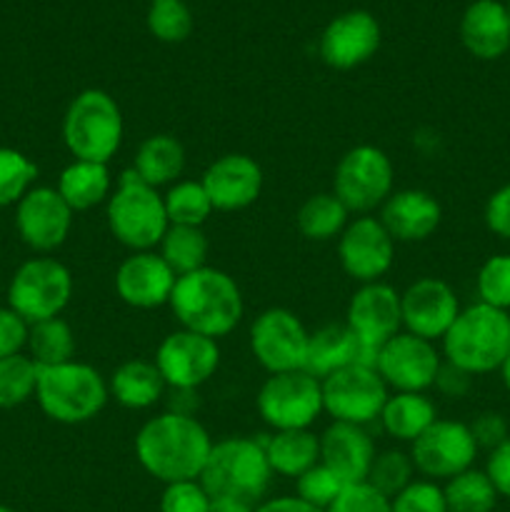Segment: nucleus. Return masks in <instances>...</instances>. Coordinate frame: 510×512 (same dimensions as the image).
Returning a JSON list of instances; mask_svg holds the SVG:
<instances>
[{
	"label": "nucleus",
	"mask_w": 510,
	"mask_h": 512,
	"mask_svg": "<svg viewBox=\"0 0 510 512\" xmlns=\"http://www.w3.org/2000/svg\"><path fill=\"white\" fill-rule=\"evenodd\" d=\"M135 458L140 468L160 483L198 480L205 468L213 438L195 415L160 413L135 435Z\"/></svg>",
	"instance_id": "1"
},
{
	"label": "nucleus",
	"mask_w": 510,
	"mask_h": 512,
	"mask_svg": "<svg viewBox=\"0 0 510 512\" xmlns=\"http://www.w3.org/2000/svg\"><path fill=\"white\" fill-rule=\"evenodd\" d=\"M170 310L180 328L193 330L205 338H225L243 320L245 303L238 283L218 268L195 270L175 280Z\"/></svg>",
	"instance_id": "2"
},
{
	"label": "nucleus",
	"mask_w": 510,
	"mask_h": 512,
	"mask_svg": "<svg viewBox=\"0 0 510 512\" xmlns=\"http://www.w3.org/2000/svg\"><path fill=\"white\" fill-rule=\"evenodd\" d=\"M508 353L510 313L485 303L460 308L458 318L443 338L445 360L463 368L473 378L500 370Z\"/></svg>",
	"instance_id": "3"
},
{
	"label": "nucleus",
	"mask_w": 510,
	"mask_h": 512,
	"mask_svg": "<svg viewBox=\"0 0 510 512\" xmlns=\"http://www.w3.org/2000/svg\"><path fill=\"white\" fill-rule=\"evenodd\" d=\"M268 458L263 440L255 438H223L213 443L205 468L200 473V485L210 498H230L243 503L260 505L270 488Z\"/></svg>",
	"instance_id": "4"
},
{
	"label": "nucleus",
	"mask_w": 510,
	"mask_h": 512,
	"mask_svg": "<svg viewBox=\"0 0 510 512\" xmlns=\"http://www.w3.org/2000/svg\"><path fill=\"white\" fill-rule=\"evenodd\" d=\"M35 400L50 420L60 425H83L103 413L110 400L108 380L93 365L70 363L38 368Z\"/></svg>",
	"instance_id": "5"
},
{
	"label": "nucleus",
	"mask_w": 510,
	"mask_h": 512,
	"mask_svg": "<svg viewBox=\"0 0 510 512\" xmlns=\"http://www.w3.org/2000/svg\"><path fill=\"white\" fill-rule=\"evenodd\" d=\"M105 220L120 245L133 253L158 248L170 228L163 195L138 178L133 168L125 170L105 203Z\"/></svg>",
	"instance_id": "6"
},
{
	"label": "nucleus",
	"mask_w": 510,
	"mask_h": 512,
	"mask_svg": "<svg viewBox=\"0 0 510 512\" xmlns=\"http://www.w3.org/2000/svg\"><path fill=\"white\" fill-rule=\"evenodd\" d=\"M123 113L110 93L80 90L63 115V143L73 160L110 163L123 143Z\"/></svg>",
	"instance_id": "7"
},
{
	"label": "nucleus",
	"mask_w": 510,
	"mask_h": 512,
	"mask_svg": "<svg viewBox=\"0 0 510 512\" xmlns=\"http://www.w3.org/2000/svg\"><path fill=\"white\" fill-rule=\"evenodd\" d=\"M73 298V275L60 260L40 255L13 273L8 285V305L28 325L60 318Z\"/></svg>",
	"instance_id": "8"
},
{
	"label": "nucleus",
	"mask_w": 510,
	"mask_h": 512,
	"mask_svg": "<svg viewBox=\"0 0 510 512\" xmlns=\"http://www.w3.org/2000/svg\"><path fill=\"white\" fill-rule=\"evenodd\" d=\"M395 168L388 153L375 145H355L340 158L333 175V195L348 213L370 215L393 195Z\"/></svg>",
	"instance_id": "9"
},
{
	"label": "nucleus",
	"mask_w": 510,
	"mask_h": 512,
	"mask_svg": "<svg viewBox=\"0 0 510 512\" xmlns=\"http://www.w3.org/2000/svg\"><path fill=\"white\" fill-rule=\"evenodd\" d=\"M258 413L273 433L310 430L323 413V385L308 370L268 375L258 390Z\"/></svg>",
	"instance_id": "10"
},
{
	"label": "nucleus",
	"mask_w": 510,
	"mask_h": 512,
	"mask_svg": "<svg viewBox=\"0 0 510 512\" xmlns=\"http://www.w3.org/2000/svg\"><path fill=\"white\" fill-rule=\"evenodd\" d=\"M323 385V413L333 418V423L370 425L380 420L385 400L390 398L388 385L378 375V370L368 365H348L335 370L328 378L320 380Z\"/></svg>",
	"instance_id": "11"
},
{
	"label": "nucleus",
	"mask_w": 510,
	"mask_h": 512,
	"mask_svg": "<svg viewBox=\"0 0 510 512\" xmlns=\"http://www.w3.org/2000/svg\"><path fill=\"white\" fill-rule=\"evenodd\" d=\"M308 343V328L288 308L263 310L250 325V350L268 375L305 370Z\"/></svg>",
	"instance_id": "12"
},
{
	"label": "nucleus",
	"mask_w": 510,
	"mask_h": 512,
	"mask_svg": "<svg viewBox=\"0 0 510 512\" xmlns=\"http://www.w3.org/2000/svg\"><path fill=\"white\" fill-rule=\"evenodd\" d=\"M153 363L158 365L168 390H198L218 373V340L180 328L165 335Z\"/></svg>",
	"instance_id": "13"
},
{
	"label": "nucleus",
	"mask_w": 510,
	"mask_h": 512,
	"mask_svg": "<svg viewBox=\"0 0 510 512\" xmlns=\"http://www.w3.org/2000/svg\"><path fill=\"white\" fill-rule=\"evenodd\" d=\"M478 445L465 423L435 420L415 443H410V460L428 480H450L473 468Z\"/></svg>",
	"instance_id": "14"
},
{
	"label": "nucleus",
	"mask_w": 510,
	"mask_h": 512,
	"mask_svg": "<svg viewBox=\"0 0 510 512\" xmlns=\"http://www.w3.org/2000/svg\"><path fill=\"white\" fill-rule=\"evenodd\" d=\"M443 358L430 340L398 333L380 345L375 370L395 393H425L435 385Z\"/></svg>",
	"instance_id": "15"
},
{
	"label": "nucleus",
	"mask_w": 510,
	"mask_h": 512,
	"mask_svg": "<svg viewBox=\"0 0 510 512\" xmlns=\"http://www.w3.org/2000/svg\"><path fill=\"white\" fill-rule=\"evenodd\" d=\"M340 268L355 283H378L395 260V240L373 215H358L338 238Z\"/></svg>",
	"instance_id": "16"
},
{
	"label": "nucleus",
	"mask_w": 510,
	"mask_h": 512,
	"mask_svg": "<svg viewBox=\"0 0 510 512\" xmlns=\"http://www.w3.org/2000/svg\"><path fill=\"white\" fill-rule=\"evenodd\" d=\"M73 215L58 190L38 185V188H30L15 205V230L30 250L48 255L68 240Z\"/></svg>",
	"instance_id": "17"
},
{
	"label": "nucleus",
	"mask_w": 510,
	"mask_h": 512,
	"mask_svg": "<svg viewBox=\"0 0 510 512\" xmlns=\"http://www.w3.org/2000/svg\"><path fill=\"white\" fill-rule=\"evenodd\" d=\"M380 23L368 10H348L325 25L320 35V58L333 70H353L368 63L380 48Z\"/></svg>",
	"instance_id": "18"
},
{
	"label": "nucleus",
	"mask_w": 510,
	"mask_h": 512,
	"mask_svg": "<svg viewBox=\"0 0 510 512\" xmlns=\"http://www.w3.org/2000/svg\"><path fill=\"white\" fill-rule=\"evenodd\" d=\"M405 333L435 343L443 340L460 313L455 290L440 278H420L400 293Z\"/></svg>",
	"instance_id": "19"
},
{
	"label": "nucleus",
	"mask_w": 510,
	"mask_h": 512,
	"mask_svg": "<svg viewBox=\"0 0 510 512\" xmlns=\"http://www.w3.org/2000/svg\"><path fill=\"white\" fill-rule=\"evenodd\" d=\"M345 325L358 335L363 343L380 348L403 328V310H400V293L393 285L365 283L350 295L345 310Z\"/></svg>",
	"instance_id": "20"
},
{
	"label": "nucleus",
	"mask_w": 510,
	"mask_h": 512,
	"mask_svg": "<svg viewBox=\"0 0 510 512\" xmlns=\"http://www.w3.org/2000/svg\"><path fill=\"white\" fill-rule=\"evenodd\" d=\"M178 275L168 268L160 253L143 250L130 253L115 270V293L125 305L138 310H153L170 303Z\"/></svg>",
	"instance_id": "21"
},
{
	"label": "nucleus",
	"mask_w": 510,
	"mask_h": 512,
	"mask_svg": "<svg viewBox=\"0 0 510 512\" xmlns=\"http://www.w3.org/2000/svg\"><path fill=\"white\" fill-rule=\"evenodd\" d=\"M200 183L215 210L235 213V210L250 208L260 198L263 168L250 155L228 153L208 165Z\"/></svg>",
	"instance_id": "22"
},
{
	"label": "nucleus",
	"mask_w": 510,
	"mask_h": 512,
	"mask_svg": "<svg viewBox=\"0 0 510 512\" xmlns=\"http://www.w3.org/2000/svg\"><path fill=\"white\" fill-rule=\"evenodd\" d=\"M380 223L395 243H423L443 220V208L428 190H398L380 205Z\"/></svg>",
	"instance_id": "23"
},
{
	"label": "nucleus",
	"mask_w": 510,
	"mask_h": 512,
	"mask_svg": "<svg viewBox=\"0 0 510 512\" xmlns=\"http://www.w3.org/2000/svg\"><path fill=\"white\" fill-rule=\"evenodd\" d=\"M373 438L363 425L333 423L320 435V463L345 485L365 483L375 460Z\"/></svg>",
	"instance_id": "24"
},
{
	"label": "nucleus",
	"mask_w": 510,
	"mask_h": 512,
	"mask_svg": "<svg viewBox=\"0 0 510 512\" xmlns=\"http://www.w3.org/2000/svg\"><path fill=\"white\" fill-rule=\"evenodd\" d=\"M378 350L380 348L363 343L345 323L323 325L320 330L310 333L305 370L310 375H315L318 380H323L330 373H335V370L348 368V365H368V368H375Z\"/></svg>",
	"instance_id": "25"
},
{
	"label": "nucleus",
	"mask_w": 510,
	"mask_h": 512,
	"mask_svg": "<svg viewBox=\"0 0 510 512\" xmlns=\"http://www.w3.org/2000/svg\"><path fill=\"white\" fill-rule=\"evenodd\" d=\"M460 43L473 58L498 60L510 50V15L500 0H473L460 18Z\"/></svg>",
	"instance_id": "26"
},
{
	"label": "nucleus",
	"mask_w": 510,
	"mask_h": 512,
	"mask_svg": "<svg viewBox=\"0 0 510 512\" xmlns=\"http://www.w3.org/2000/svg\"><path fill=\"white\" fill-rule=\"evenodd\" d=\"M165 385L158 365L153 360H125L108 378V393L115 403L128 410H148L163 400Z\"/></svg>",
	"instance_id": "27"
},
{
	"label": "nucleus",
	"mask_w": 510,
	"mask_h": 512,
	"mask_svg": "<svg viewBox=\"0 0 510 512\" xmlns=\"http://www.w3.org/2000/svg\"><path fill=\"white\" fill-rule=\"evenodd\" d=\"M133 170L150 188L178 183L185 170V148L175 135L155 133L138 145L133 158Z\"/></svg>",
	"instance_id": "28"
},
{
	"label": "nucleus",
	"mask_w": 510,
	"mask_h": 512,
	"mask_svg": "<svg viewBox=\"0 0 510 512\" xmlns=\"http://www.w3.org/2000/svg\"><path fill=\"white\" fill-rule=\"evenodd\" d=\"M55 190L63 195L73 213H83L95 205L108 203L110 193H113V178H110V170L105 163L73 160L63 168Z\"/></svg>",
	"instance_id": "29"
},
{
	"label": "nucleus",
	"mask_w": 510,
	"mask_h": 512,
	"mask_svg": "<svg viewBox=\"0 0 510 512\" xmlns=\"http://www.w3.org/2000/svg\"><path fill=\"white\" fill-rule=\"evenodd\" d=\"M263 445L273 475L295 480L320 463V435L313 430H280L263 440Z\"/></svg>",
	"instance_id": "30"
},
{
	"label": "nucleus",
	"mask_w": 510,
	"mask_h": 512,
	"mask_svg": "<svg viewBox=\"0 0 510 512\" xmlns=\"http://www.w3.org/2000/svg\"><path fill=\"white\" fill-rule=\"evenodd\" d=\"M438 420V408L425 393H395L385 400L380 425L390 438L415 443Z\"/></svg>",
	"instance_id": "31"
},
{
	"label": "nucleus",
	"mask_w": 510,
	"mask_h": 512,
	"mask_svg": "<svg viewBox=\"0 0 510 512\" xmlns=\"http://www.w3.org/2000/svg\"><path fill=\"white\" fill-rule=\"evenodd\" d=\"M295 223L303 238L328 243V240L340 238L345 225L350 223V213L333 193H315L300 205Z\"/></svg>",
	"instance_id": "32"
},
{
	"label": "nucleus",
	"mask_w": 510,
	"mask_h": 512,
	"mask_svg": "<svg viewBox=\"0 0 510 512\" xmlns=\"http://www.w3.org/2000/svg\"><path fill=\"white\" fill-rule=\"evenodd\" d=\"M160 258L175 275H188L208 265V235L193 225H170L158 245Z\"/></svg>",
	"instance_id": "33"
},
{
	"label": "nucleus",
	"mask_w": 510,
	"mask_h": 512,
	"mask_svg": "<svg viewBox=\"0 0 510 512\" xmlns=\"http://www.w3.org/2000/svg\"><path fill=\"white\" fill-rule=\"evenodd\" d=\"M28 355L38 368H53L75 360L73 328L63 318H50L33 323L28 330Z\"/></svg>",
	"instance_id": "34"
},
{
	"label": "nucleus",
	"mask_w": 510,
	"mask_h": 512,
	"mask_svg": "<svg viewBox=\"0 0 510 512\" xmlns=\"http://www.w3.org/2000/svg\"><path fill=\"white\" fill-rule=\"evenodd\" d=\"M445 508L448 512H493L498 490L493 488L485 470H465L445 483Z\"/></svg>",
	"instance_id": "35"
},
{
	"label": "nucleus",
	"mask_w": 510,
	"mask_h": 512,
	"mask_svg": "<svg viewBox=\"0 0 510 512\" xmlns=\"http://www.w3.org/2000/svg\"><path fill=\"white\" fill-rule=\"evenodd\" d=\"M163 203L170 225L203 228V223L215 210L200 180H178V183H173L168 193L163 195Z\"/></svg>",
	"instance_id": "36"
},
{
	"label": "nucleus",
	"mask_w": 510,
	"mask_h": 512,
	"mask_svg": "<svg viewBox=\"0 0 510 512\" xmlns=\"http://www.w3.org/2000/svg\"><path fill=\"white\" fill-rule=\"evenodd\" d=\"M38 388V365L25 353L0 358V410L18 408L35 398Z\"/></svg>",
	"instance_id": "37"
},
{
	"label": "nucleus",
	"mask_w": 510,
	"mask_h": 512,
	"mask_svg": "<svg viewBox=\"0 0 510 512\" xmlns=\"http://www.w3.org/2000/svg\"><path fill=\"white\" fill-rule=\"evenodd\" d=\"M145 23L150 35L160 43H183L193 33V13L185 0H153Z\"/></svg>",
	"instance_id": "38"
},
{
	"label": "nucleus",
	"mask_w": 510,
	"mask_h": 512,
	"mask_svg": "<svg viewBox=\"0 0 510 512\" xmlns=\"http://www.w3.org/2000/svg\"><path fill=\"white\" fill-rule=\"evenodd\" d=\"M38 165L15 148H0V208L18 205L30 188H35Z\"/></svg>",
	"instance_id": "39"
},
{
	"label": "nucleus",
	"mask_w": 510,
	"mask_h": 512,
	"mask_svg": "<svg viewBox=\"0 0 510 512\" xmlns=\"http://www.w3.org/2000/svg\"><path fill=\"white\" fill-rule=\"evenodd\" d=\"M413 473L415 465L410 460V453H403V450H385V453L375 455L373 468H370L365 483H370L378 493L393 500L400 490H405L413 483Z\"/></svg>",
	"instance_id": "40"
},
{
	"label": "nucleus",
	"mask_w": 510,
	"mask_h": 512,
	"mask_svg": "<svg viewBox=\"0 0 510 512\" xmlns=\"http://www.w3.org/2000/svg\"><path fill=\"white\" fill-rule=\"evenodd\" d=\"M478 303L498 310H510V253L490 255L475 278Z\"/></svg>",
	"instance_id": "41"
},
{
	"label": "nucleus",
	"mask_w": 510,
	"mask_h": 512,
	"mask_svg": "<svg viewBox=\"0 0 510 512\" xmlns=\"http://www.w3.org/2000/svg\"><path fill=\"white\" fill-rule=\"evenodd\" d=\"M343 488V480L333 470L325 468L323 463L313 465L300 478H295V498H300L303 503L313 505L318 510H328L335 503V498L343 493Z\"/></svg>",
	"instance_id": "42"
},
{
	"label": "nucleus",
	"mask_w": 510,
	"mask_h": 512,
	"mask_svg": "<svg viewBox=\"0 0 510 512\" xmlns=\"http://www.w3.org/2000/svg\"><path fill=\"white\" fill-rule=\"evenodd\" d=\"M393 512H448L445 495L435 480H413L390 500Z\"/></svg>",
	"instance_id": "43"
},
{
	"label": "nucleus",
	"mask_w": 510,
	"mask_h": 512,
	"mask_svg": "<svg viewBox=\"0 0 510 512\" xmlns=\"http://www.w3.org/2000/svg\"><path fill=\"white\" fill-rule=\"evenodd\" d=\"M210 500L213 498L200 485V480H180L165 485L160 495V512H208Z\"/></svg>",
	"instance_id": "44"
},
{
	"label": "nucleus",
	"mask_w": 510,
	"mask_h": 512,
	"mask_svg": "<svg viewBox=\"0 0 510 512\" xmlns=\"http://www.w3.org/2000/svg\"><path fill=\"white\" fill-rule=\"evenodd\" d=\"M325 512H393L390 510V498L373 488L370 483L345 485L343 493L335 498Z\"/></svg>",
	"instance_id": "45"
},
{
	"label": "nucleus",
	"mask_w": 510,
	"mask_h": 512,
	"mask_svg": "<svg viewBox=\"0 0 510 512\" xmlns=\"http://www.w3.org/2000/svg\"><path fill=\"white\" fill-rule=\"evenodd\" d=\"M30 325L10 305H0V358L23 353Z\"/></svg>",
	"instance_id": "46"
},
{
	"label": "nucleus",
	"mask_w": 510,
	"mask_h": 512,
	"mask_svg": "<svg viewBox=\"0 0 510 512\" xmlns=\"http://www.w3.org/2000/svg\"><path fill=\"white\" fill-rule=\"evenodd\" d=\"M468 428H470V433H473V440H475V445H478V450L483 448V450H488V453L510 438L508 420H505L500 413H493V410H485V413H480L478 418L468 425Z\"/></svg>",
	"instance_id": "47"
},
{
	"label": "nucleus",
	"mask_w": 510,
	"mask_h": 512,
	"mask_svg": "<svg viewBox=\"0 0 510 512\" xmlns=\"http://www.w3.org/2000/svg\"><path fill=\"white\" fill-rule=\"evenodd\" d=\"M485 225L498 238L510 240V183L500 185L485 203Z\"/></svg>",
	"instance_id": "48"
},
{
	"label": "nucleus",
	"mask_w": 510,
	"mask_h": 512,
	"mask_svg": "<svg viewBox=\"0 0 510 512\" xmlns=\"http://www.w3.org/2000/svg\"><path fill=\"white\" fill-rule=\"evenodd\" d=\"M433 388H438L445 398L460 400L470 393V388H473V375L465 373L463 368H458V365L448 363V360L443 358Z\"/></svg>",
	"instance_id": "49"
},
{
	"label": "nucleus",
	"mask_w": 510,
	"mask_h": 512,
	"mask_svg": "<svg viewBox=\"0 0 510 512\" xmlns=\"http://www.w3.org/2000/svg\"><path fill=\"white\" fill-rule=\"evenodd\" d=\"M485 475L490 478L493 488L498 490V495L510 498V438L500 443L495 450H490Z\"/></svg>",
	"instance_id": "50"
},
{
	"label": "nucleus",
	"mask_w": 510,
	"mask_h": 512,
	"mask_svg": "<svg viewBox=\"0 0 510 512\" xmlns=\"http://www.w3.org/2000/svg\"><path fill=\"white\" fill-rule=\"evenodd\" d=\"M255 512H325V510L313 508V505L303 503V500L295 498V495H283V498H273L260 503L258 508H255Z\"/></svg>",
	"instance_id": "51"
},
{
	"label": "nucleus",
	"mask_w": 510,
	"mask_h": 512,
	"mask_svg": "<svg viewBox=\"0 0 510 512\" xmlns=\"http://www.w3.org/2000/svg\"><path fill=\"white\" fill-rule=\"evenodd\" d=\"M258 505L243 503V500H230V498H213L210 500L208 512H255Z\"/></svg>",
	"instance_id": "52"
},
{
	"label": "nucleus",
	"mask_w": 510,
	"mask_h": 512,
	"mask_svg": "<svg viewBox=\"0 0 510 512\" xmlns=\"http://www.w3.org/2000/svg\"><path fill=\"white\" fill-rule=\"evenodd\" d=\"M500 378H503L505 390L510 393V353H508V358H505V363L500 365Z\"/></svg>",
	"instance_id": "53"
},
{
	"label": "nucleus",
	"mask_w": 510,
	"mask_h": 512,
	"mask_svg": "<svg viewBox=\"0 0 510 512\" xmlns=\"http://www.w3.org/2000/svg\"><path fill=\"white\" fill-rule=\"evenodd\" d=\"M0 512H15L13 508H5V505H0Z\"/></svg>",
	"instance_id": "54"
},
{
	"label": "nucleus",
	"mask_w": 510,
	"mask_h": 512,
	"mask_svg": "<svg viewBox=\"0 0 510 512\" xmlns=\"http://www.w3.org/2000/svg\"><path fill=\"white\" fill-rule=\"evenodd\" d=\"M505 8H508V15H510V0H508V3H505Z\"/></svg>",
	"instance_id": "55"
}]
</instances>
